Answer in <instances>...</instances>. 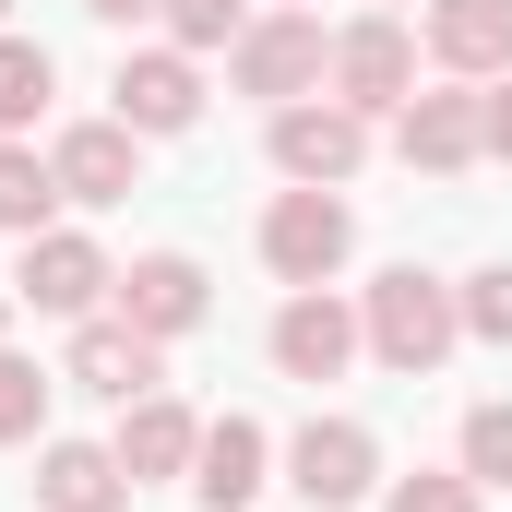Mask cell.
<instances>
[{"mask_svg":"<svg viewBox=\"0 0 512 512\" xmlns=\"http://www.w3.org/2000/svg\"><path fill=\"white\" fill-rule=\"evenodd\" d=\"M358 358H370V334H358V310H346L334 286H286V310H274V370L322 393V382H346Z\"/></svg>","mask_w":512,"mask_h":512,"instance_id":"ba28073f","label":"cell"},{"mask_svg":"<svg viewBox=\"0 0 512 512\" xmlns=\"http://www.w3.org/2000/svg\"><path fill=\"white\" fill-rule=\"evenodd\" d=\"M0 24H12V0H0Z\"/></svg>","mask_w":512,"mask_h":512,"instance_id":"f1b7e54d","label":"cell"},{"mask_svg":"<svg viewBox=\"0 0 512 512\" xmlns=\"http://www.w3.org/2000/svg\"><path fill=\"white\" fill-rule=\"evenodd\" d=\"M429 60L453 84H501L512 72V0H429Z\"/></svg>","mask_w":512,"mask_h":512,"instance_id":"9a60e30c","label":"cell"},{"mask_svg":"<svg viewBox=\"0 0 512 512\" xmlns=\"http://www.w3.org/2000/svg\"><path fill=\"white\" fill-rule=\"evenodd\" d=\"M358 334H370V358H382L393 382H429L453 346H465V310H453V286L441 274H417V262H393L382 286L358 298Z\"/></svg>","mask_w":512,"mask_h":512,"instance_id":"6da1fadb","label":"cell"},{"mask_svg":"<svg viewBox=\"0 0 512 512\" xmlns=\"http://www.w3.org/2000/svg\"><path fill=\"white\" fill-rule=\"evenodd\" d=\"M274 167H286L298 191H346V179L370 167V120H358L346 96H298V108H274Z\"/></svg>","mask_w":512,"mask_h":512,"instance_id":"52a82bcc","label":"cell"},{"mask_svg":"<svg viewBox=\"0 0 512 512\" xmlns=\"http://www.w3.org/2000/svg\"><path fill=\"white\" fill-rule=\"evenodd\" d=\"M0 286H12V310H36V322H96V310H108V286H120V262L96 251L84 227H36L24 262H12Z\"/></svg>","mask_w":512,"mask_h":512,"instance_id":"3957f363","label":"cell"},{"mask_svg":"<svg viewBox=\"0 0 512 512\" xmlns=\"http://www.w3.org/2000/svg\"><path fill=\"white\" fill-rule=\"evenodd\" d=\"M60 382L96 393V405H143V393H167V346H155V334H131L120 310H96V322H72Z\"/></svg>","mask_w":512,"mask_h":512,"instance_id":"30bf717a","label":"cell"},{"mask_svg":"<svg viewBox=\"0 0 512 512\" xmlns=\"http://www.w3.org/2000/svg\"><path fill=\"white\" fill-rule=\"evenodd\" d=\"M286 489L310 512H358L382 489V441H370V417H310L298 441H286Z\"/></svg>","mask_w":512,"mask_h":512,"instance_id":"8992f818","label":"cell"},{"mask_svg":"<svg viewBox=\"0 0 512 512\" xmlns=\"http://www.w3.org/2000/svg\"><path fill=\"white\" fill-rule=\"evenodd\" d=\"M322 72H334V36H322V12H298V0L251 12V36L227 48V84H239V96H262V108L322 96Z\"/></svg>","mask_w":512,"mask_h":512,"instance_id":"7a4b0ae2","label":"cell"},{"mask_svg":"<svg viewBox=\"0 0 512 512\" xmlns=\"http://www.w3.org/2000/svg\"><path fill=\"white\" fill-rule=\"evenodd\" d=\"M48 179H60V203H131L143 191V131L131 120H72L48 143Z\"/></svg>","mask_w":512,"mask_h":512,"instance_id":"4fadbf2b","label":"cell"},{"mask_svg":"<svg viewBox=\"0 0 512 512\" xmlns=\"http://www.w3.org/2000/svg\"><path fill=\"white\" fill-rule=\"evenodd\" d=\"M382 512H489V489H477L465 465H417V477H393Z\"/></svg>","mask_w":512,"mask_h":512,"instance_id":"cb8c5ba5","label":"cell"},{"mask_svg":"<svg viewBox=\"0 0 512 512\" xmlns=\"http://www.w3.org/2000/svg\"><path fill=\"white\" fill-rule=\"evenodd\" d=\"M36 512H131V465L108 441H36Z\"/></svg>","mask_w":512,"mask_h":512,"instance_id":"2e32d148","label":"cell"},{"mask_svg":"<svg viewBox=\"0 0 512 512\" xmlns=\"http://www.w3.org/2000/svg\"><path fill=\"white\" fill-rule=\"evenodd\" d=\"M108 310H120L131 334L179 346V334H203V322H215V274H203L191 251H143V262L120 274V286H108Z\"/></svg>","mask_w":512,"mask_h":512,"instance_id":"9c48e42d","label":"cell"},{"mask_svg":"<svg viewBox=\"0 0 512 512\" xmlns=\"http://www.w3.org/2000/svg\"><path fill=\"white\" fill-rule=\"evenodd\" d=\"M370 12H405V0H370Z\"/></svg>","mask_w":512,"mask_h":512,"instance_id":"83f0119b","label":"cell"},{"mask_svg":"<svg viewBox=\"0 0 512 512\" xmlns=\"http://www.w3.org/2000/svg\"><path fill=\"white\" fill-rule=\"evenodd\" d=\"M322 96H346L358 120H393V108L417 96V24H405V12L334 24V72H322Z\"/></svg>","mask_w":512,"mask_h":512,"instance_id":"5b68a950","label":"cell"},{"mask_svg":"<svg viewBox=\"0 0 512 512\" xmlns=\"http://www.w3.org/2000/svg\"><path fill=\"white\" fill-rule=\"evenodd\" d=\"M48 96H60V60H48L36 36L0 24V143H24V131L48 120Z\"/></svg>","mask_w":512,"mask_h":512,"instance_id":"ac0fdd59","label":"cell"},{"mask_svg":"<svg viewBox=\"0 0 512 512\" xmlns=\"http://www.w3.org/2000/svg\"><path fill=\"white\" fill-rule=\"evenodd\" d=\"M0 334H12V286H0Z\"/></svg>","mask_w":512,"mask_h":512,"instance_id":"4316f807","label":"cell"},{"mask_svg":"<svg viewBox=\"0 0 512 512\" xmlns=\"http://www.w3.org/2000/svg\"><path fill=\"white\" fill-rule=\"evenodd\" d=\"M48 393H60V370H36V358L0 346V453L12 441H48Z\"/></svg>","mask_w":512,"mask_h":512,"instance_id":"44dd1931","label":"cell"},{"mask_svg":"<svg viewBox=\"0 0 512 512\" xmlns=\"http://www.w3.org/2000/svg\"><path fill=\"white\" fill-rule=\"evenodd\" d=\"M465 477H477V489H512V393L465 405Z\"/></svg>","mask_w":512,"mask_h":512,"instance_id":"7402d4cb","label":"cell"},{"mask_svg":"<svg viewBox=\"0 0 512 512\" xmlns=\"http://www.w3.org/2000/svg\"><path fill=\"white\" fill-rule=\"evenodd\" d=\"M262 489H274V441H262V417H203L191 501H203V512H251Z\"/></svg>","mask_w":512,"mask_h":512,"instance_id":"5bb4252c","label":"cell"},{"mask_svg":"<svg viewBox=\"0 0 512 512\" xmlns=\"http://www.w3.org/2000/svg\"><path fill=\"white\" fill-rule=\"evenodd\" d=\"M108 453L131 465V489H143V477H191V453H203V417H191L179 393H143V405H120Z\"/></svg>","mask_w":512,"mask_h":512,"instance_id":"e0dca14e","label":"cell"},{"mask_svg":"<svg viewBox=\"0 0 512 512\" xmlns=\"http://www.w3.org/2000/svg\"><path fill=\"white\" fill-rule=\"evenodd\" d=\"M96 24H155V0H84Z\"/></svg>","mask_w":512,"mask_h":512,"instance_id":"484cf974","label":"cell"},{"mask_svg":"<svg viewBox=\"0 0 512 512\" xmlns=\"http://www.w3.org/2000/svg\"><path fill=\"white\" fill-rule=\"evenodd\" d=\"M453 310H465V346H512V262L465 274V286H453Z\"/></svg>","mask_w":512,"mask_h":512,"instance_id":"603a6c76","label":"cell"},{"mask_svg":"<svg viewBox=\"0 0 512 512\" xmlns=\"http://www.w3.org/2000/svg\"><path fill=\"white\" fill-rule=\"evenodd\" d=\"M393 155H405V167H429V179H465V167L489 155L477 84H429V96H405V108H393Z\"/></svg>","mask_w":512,"mask_h":512,"instance_id":"8fae6325","label":"cell"},{"mask_svg":"<svg viewBox=\"0 0 512 512\" xmlns=\"http://www.w3.org/2000/svg\"><path fill=\"white\" fill-rule=\"evenodd\" d=\"M298 12H310V0H298Z\"/></svg>","mask_w":512,"mask_h":512,"instance_id":"f546056e","label":"cell"},{"mask_svg":"<svg viewBox=\"0 0 512 512\" xmlns=\"http://www.w3.org/2000/svg\"><path fill=\"white\" fill-rule=\"evenodd\" d=\"M36 227H60V179L36 143H0V239H36Z\"/></svg>","mask_w":512,"mask_h":512,"instance_id":"d6986e66","label":"cell"},{"mask_svg":"<svg viewBox=\"0 0 512 512\" xmlns=\"http://www.w3.org/2000/svg\"><path fill=\"white\" fill-rule=\"evenodd\" d=\"M358 251V215H346V191H274L262 203V262H274V286H334Z\"/></svg>","mask_w":512,"mask_h":512,"instance_id":"277c9868","label":"cell"},{"mask_svg":"<svg viewBox=\"0 0 512 512\" xmlns=\"http://www.w3.org/2000/svg\"><path fill=\"white\" fill-rule=\"evenodd\" d=\"M477 120H489V155H512V72H501V84H477Z\"/></svg>","mask_w":512,"mask_h":512,"instance_id":"d4e9b609","label":"cell"},{"mask_svg":"<svg viewBox=\"0 0 512 512\" xmlns=\"http://www.w3.org/2000/svg\"><path fill=\"white\" fill-rule=\"evenodd\" d=\"M155 24H167V48L215 60V48H239V36H251V0H155Z\"/></svg>","mask_w":512,"mask_h":512,"instance_id":"ffe728a7","label":"cell"},{"mask_svg":"<svg viewBox=\"0 0 512 512\" xmlns=\"http://www.w3.org/2000/svg\"><path fill=\"white\" fill-rule=\"evenodd\" d=\"M108 96H120L108 120H131L143 143H155V131H191V120H203V60L155 36V48H131L120 72H108Z\"/></svg>","mask_w":512,"mask_h":512,"instance_id":"7c38bea8","label":"cell"}]
</instances>
